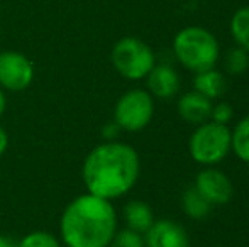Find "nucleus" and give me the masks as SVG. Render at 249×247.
Returning a JSON list of instances; mask_svg holds the SVG:
<instances>
[{"label": "nucleus", "mask_w": 249, "mask_h": 247, "mask_svg": "<svg viewBox=\"0 0 249 247\" xmlns=\"http://www.w3.org/2000/svg\"><path fill=\"white\" fill-rule=\"evenodd\" d=\"M139 156L124 142L107 141L93 148L83 161V183L90 195L114 200L125 195L139 178Z\"/></svg>", "instance_id": "nucleus-1"}, {"label": "nucleus", "mask_w": 249, "mask_h": 247, "mask_svg": "<svg viewBox=\"0 0 249 247\" xmlns=\"http://www.w3.org/2000/svg\"><path fill=\"white\" fill-rule=\"evenodd\" d=\"M117 232V215L110 200L80 195L68 203L59 222V234L68 247H108Z\"/></svg>", "instance_id": "nucleus-2"}, {"label": "nucleus", "mask_w": 249, "mask_h": 247, "mask_svg": "<svg viewBox=\"0 0 249 247\" xmlns=\"http://www.w3.org/2000/svg\"><path fill=\"white\" fill-rule=\"evenodd\" d=\"M173 51L177 60L194 73L213 68L220 53L215 36L198 26L181 29L175 36Z\"/></svg>", "instance_id": "nucleus-3"}, {"label": "nucleus", "mask_w": 249, "mask_h": 247, "mask_svg": "<svg viewBox=\"0 0 249 247\" xmlns=\"http://www.w3.org/2000/svg\"><path fill=\"white\" fill-rule=\"evenodd\" d=\"M190 156L203 166L220 163L231 151V131L227 125L207 120L198 124L188 142Z\"/></svg>", "instance_id": "nucleus-4"}, {"label": "nucleus", "mask_w": 249, "mask_h": 247, "mask_svg": "<svg viewBox=\"0 0 249 247\" xmlns=\"http://www.w3.org/2000/svg\"><path fill=\"white\" fill-rule=\"evenodd\" d=\"M112 65L127 80H142L156 65L153 49L138 37H122L112 48Z\"/></svg>", "instance_id": "nucleus-5"}, {"label": "nucleus", "mask_w": 249, "mask_h": 247, "mask_svg": "<svg viewBox=\"0 0 249 247\" xmlns=\"http://www.w3.org/2000/svg\"><path fill=\"white\" fill-rule=\"evenodd\" d=\"M154 114V102L149 92L141 88L129 90L117 100L114 122L127 132H138L146 127Z\"/></svg>", "instance_id": "nucleus-6"}, {"label": "nucleus", "mask_w": 249, "mask_h": 247, "mask_svg": "<svg viewBox=\"0 0 249 247\" xmlns=\"http://www.w3.org/2000/svg\"><path fill=\"white\" fill-rule=\"evenodd\" d=\"M34 66L29 58L17 51L0 53V86L10 92H22L33 83Z\"/></svg>", "instance_id": "nucleus-7"}, {"label": "nucleus", "mask_w": 249, "mask_h": 247, "mask_svg": "<svg viewBox=\"0 0 249 247\" xmlns=\"http://www.w3.org/2000/svg\"><path fill=\"white\" fill-rule=\"evenodd\" d=\"M195 188L212 205H224L232 198V183L226 173L215 168H207L197 175Z\"/></svg>", "instance_id": "nucleus-8"}, {"label": "nucleus", "mask_w": 249, "mask_h": 247, "mask_svg": "<svg viewBox=\"0 0 249 247\" xmlns=\"http://www.w3.org/2000/svg\"><path fill=\"white\" fill-rule=\"evenodd\" d=\"M146 247H188V234L173 220H154L144 234Z\"/></svg>", "instance_id": "nucleus-9"}, {"label": "nucleus", "mask_w": 249, "mask_h": 247, "mask_svg": "<svg viewBox=\"0 0 249 247\" xmlns=\"http://www.w3.org/2000/svg\"><path fill=\"white\" fill-rule=\"evenodd\" d=\"M146 78L149 92L158 99H171L180 90V76L168 65H154Z\"/></svg>", "instance_id": "nucleus-10"}, {"label": "nucleus", "mask_w": 249, "mask_h": 247, "mask_svg": "<svg viewBox=\"0 0 249 247\" xmlns=\"http://www.w3.org/2000/svg\"><path fill=\"white\" fill-rule=\"evenodd\" d=\"M212 100L198 92H188L178 100V114L183 120L190 124H203L210 119Z\"/></svg>", "instance_id": "nucleus-11"}, {"label": "nucleus", "mask_w": 249, "mask_h": 247, "mask_svg": "<svg viewBox=\"0 0 249 247\" xmlns=\"http://www.w3.org/2000/svg\"><path fill=\"white\" fill-rule=\"evenodd\" d=\"M194 86H195V92L202 93V95L207 97L209 100L220 99L227 90V83H226L224 75L213 68L195 73Z\"/></svg>", "instance_id": "nucleus-12"}, {"label": "nucleus", "mask_w": 249, "mask_h": 247, "mask_svg": "<svg viewBox=\"0 0 249 247\" xmlns=\"http://www.w3.org/2000/svg\"><path fill=\"white\" fill-rule=\"evenodd\" d=\"M124 218L125 224H127V229L139 232V234H146L154 222V214L148 203H144L141 200H132L125 205Z\"/></svg>", "instance_id": "nucleus-13"}, {"label": "nucleus", "mask_w": 249, "mask_h": 247, "mask_svg": "<svg viewBox=\"0 0 249 247\" xmlns=\"http://www.w3.org/2000/svg\"><path fill=\"white\" fill-rule=\"evenodd\" d=\"M181 208L194 220H202L212 210V203L195 186L188 188L181 197Z\"/></svg>", "instance_id": "nucleus-14"}, {"label": "nucleus", "mask_w": 249, "mask_h": 247, "mask_svg": "<svg viewBox=\"0 0 249 247\" xmlns=\"http://www.w3.org/2000/svg\"><path fill=\"white\" fill-rule=\"evenodd\" d=\"M231 149L241 161L249 165V114L243 117L236 129L231 132Z\"/></svg>", "instance_id": "nucleus-15"}, {"label": "nucleus", "mask_w": 249, "mask_h": 247, "mask_svg": "<svg viewBox=\"0 0 249 247\" xmlns=\"http://www.w3.org/2000/svg\"><path fill=\"white\" fill-rule=\"evenodd\" d=\"M231 34L237 46L249 53V7L239 9L231 19Z\"/></svg>", "instance_id": "nucleus-16"}, {"label": "nucleus", "mask_w": 249, "mask_h": 247, "mask_svg": "<svg viewBox=\"0 0 249 247\" xmlns=\"http://www.w3.org/2000/svg\"><path fill=\"white\" fill-rule=\"evenodd\" d=\"M224 66H226V71L231 75H243L249 68V53L241 46L232 48L227 51Z\"/></svg>", "instance_id": "nucleus-17"}, {"label": "nucleus", "mask_w": 249, "mask_h": 247, "mask_svg": "<svg viewBox=\"0 0 249 247\" xmlns=\"http://www.w3.org/2000/svg\"><path fill=\"white\" fill-rule=\"evenodd\" d=\"M16 247H59V242L50 232L36 231L24 235L16 244Z\"/></svg>", "instance_id": "nucleus-18"}, {"label": "nucleus", "mask_w": 249, "mask_h": 247, "mask_svg": "<svg viewBox=\"0 0 249 247\" xmlns=\"http://www.w3.org/2000/svg\"><path fill=\"white\" fill-rule=\"evenodd\" d=\"M108 247H146V246H144L142 234L131 231V229H122V231L115 232V235L112 237Z\"/></svg>", "instance_id": "nucleus-19"}, {"label": "nucleus", "mask_w": 249, "mask_h": 247, "mask_svg": "<svg viewBox=\"0 0 249 247\" xmlns=\"http://www.w3.org/2000/svg\"><path fill=\"white\" fill-rule=\"evenodd\" d=\"M234 115V110L229 103L226 102H220L217 105H212V112H210V120L212 122H217V124H222V125H227L231 122Z\"/></svg>", "instance_id": "nucleus-20"}, {"label": "nucleus", "mask_w": 249, "mask_h": 247, "mask_svg": "<svg viewBox=\"0 0 249 247\" xmlns=\"http://www.w3.org/2000/svg\"><path fill=\"white\" fill-rule=\"evenodd\" d=\"M122 129L119 127L115 122H110V124H105L104 129H102V135H104L105 141H115L117 135L121 134Z\"/></svg>", "instance_id": "nucleus-21"}, {"label": "nucleus", "mask_w": 249, "mask_h": 247, "mask_svg": "<svg viewBox=\"0 0 249 247\" xmlns=\"http://www.w3.org/2000/svg\"><path fill=\"white\" fill-rule=\"evenodd\" d=\"M7 146H9V135H7V132L0 127V156L7 151Z\"/></svg>", "instance_id": "nucleus-22"}, {"label": "nucleus", "mask_w": 249, "mask_h": 247, "mask_svg": "<svg viewBox=\"0 0 249 247\" xmlns=\"http://www.w3.org/2000/svg\"><path fill=\"white\" fill-rule=\"evenodd\" d=\"M0 247H16V242L10 237H7V235L0 234Z\"/></svg>", "instance_id": "nucleus-23"}, {"label": "nucleus", "mask_w": 249, "mask_h": 247, "mask_svg": "<svg viewBox=\"0 0 249 247\" xmlns=\"http://www.w3.org/2000/svg\"><path fill=\"white\" fill-rule=\"evenodd\" d=\"M5 93H3V90L0 88V117L3 115V112H5Z\"/></svg>", "instance_id": "nucleus-24"}]
</instances>
